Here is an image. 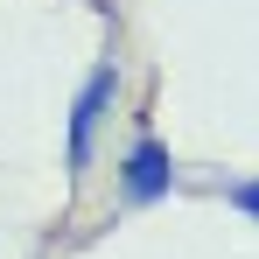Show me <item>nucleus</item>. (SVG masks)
<instances>
[{
    "label": "nucleus",
    "instance_id": "nucleus-1",
    "mask_svg": "<svg viewBox=\"0 0 259 259\" xmlns=\"http://www.w3.org/2000/svg\"><path fill=\"white\" fill-rule=\"evenodd\" d=\"M112 105H119V56H98L84 70V84H77V98H70V112H63V168H70V182L91 168V147H98V133L112 119Z\"/></svg>",
    "mask_w": 259,
    "mask_h": 259
},
{
    "label": "nucleus",
    "instance_id": "nucleus-2",
    "mask_svg": "<svg viewBox=\"0 0 259 259\" xmlns=\"http://www.w3.org/2000/svg\"><path fill=\"white\" fill-rule=\"evenodd\" d=\"M112 182H119V203H133V210H147V203L175 196V147L140 119L133 140H126V154H119V175H112Z\"/></svg>",
    "mask_w": 259,
    "mask_h": 259
},
{
    "label": "nucleus",
    "instance_id": "nucleus-3",
    "mask_svg": "<svg viewBox=\"0 0 259 259\" xmlns=\"http://www.w3.org/2000/svg\"><path fill=\"white\" fill-rule=\"evenodd\" d=\"M224 203H231L238 217H252V224H259V175H245V182H224Z\"/></svg>",
    "mask_w": 259,
    "mask_h": 259
}]
</instances>
